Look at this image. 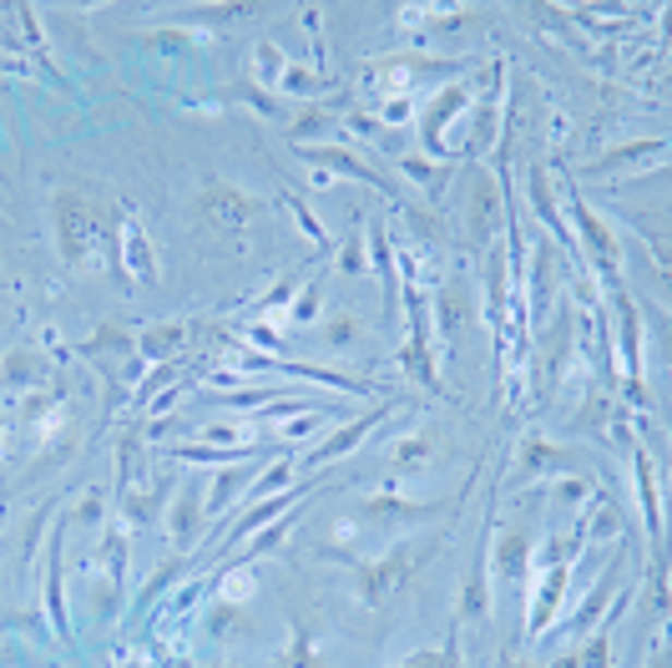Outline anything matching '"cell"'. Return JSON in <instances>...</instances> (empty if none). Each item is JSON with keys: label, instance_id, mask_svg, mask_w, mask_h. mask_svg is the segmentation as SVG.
Returning a JSON list of instances; mask_svg holds the SVG:
<instances>
[{"label": "cell", "instance_id": "cell-7", "mask_svg": "<svg viewBox=\"0 0 672 668\" xmlns=\"http://www.w3.org/2000/svg\"><path fill=\"white\" fill-rule=\"evenodd\" d=\"M395 405H399V401H384V405H374V410H364V416H359V420H349V426H344V431L334 436V441L314 445V451H309V456L299 461V472H319V466H329V461L349 456V451H355V445L364 441V436H370L374 426H380V420H389V416H395Z\"/></svg>", "mask_w": 672, "mask_h": 668}, {"label": "cell", "instance_id": "cell-37", "mask_svg": "<svg viewBox=\"0 0 672 668\" xmlns=\"http://www.w3.org/2000/svg\"><path fill=\"white\" fill-rule=\"evenodd\" d=\"M188 562H192V557H188V552H178V557H172V562H163V568L152 572V583H147V587H142V598H137V608H147V603H152V598H163L167 587H172V583H178V577H182V572H188Z\"/></svg>", "mask_w": 672, "mask_h": 668}, {"label": "cell", "instance_id": "cell-48", "mask_svg": "<svg viewBox=\"0 0 672 668\" xmlns=\"http://www.w3.org/2000/svg\"><path fill=\"white\" fill-rule=\"evenodd\" d=\"M284 537H288V522H278V516H274V527H268V532H263V537H259V542L248 547V557H268L278 542H284Z\"/></svg>", "mask_w": 672, "mask_h": 668}, {"label": "cell", "instance_id": "cell-32", "mask_svg": "<svg viewBox=\"0 0 672 668\" xmlns=\"http://www.w3.org/2000/svg\"><path fill=\"white\" fill-rule=\"evenodd\" d=\"M399 172L420 182V188H425L435 203H440V193L451 188V163H420V157H405V163H399Z\"/></svg>", "mask_w": 672, "mask_h": 668}, {"label": "cell", "instance_id": "cell-18", "mask_svg": "<svg viewBox=\"0 0 672 668\" xmlns=\"http://www.w3.org/2000/svg\"><path fill=\"white\" fill-rule=\"evenodd\" d=\"M182 345H188V324H182V320H172V324H152V330H142V334H137V349L147 355V360H157V365L178 360Z\"/></svg>", "mask_w": 672, "mask_h": 668}, {"label": "cell", "instance_id": "cell-28", "mask_svg": "<svg viewBox=\"0 0 672 668\" xmlns=\"http://www.w3.org/2000/svg\"><path fill=\"white\" fill-rule=\"evenodd\" d=\"M572 431H587V436L612 431V390H591V401L572 416Z\"/></svg>", "mask_w": 672, "mask_h": 668}, {"label": "cell", "instance_id": "cell-29", "mask_svg": "<svg viewBox=\"0 0 672 668\" xmlns=\"http://www.w3.org/2000/svg\"><path fill=\"white\" fill-rule=\"evenodd\" d=\"M319 132H334V111H329V102H309L299 122H288V138H293V147H309V142H314Z\"/></svg>", "mask_w": 672, "mask_h": 668}, {"label": "cell", "instance_id": "cell-38", "mask_svg": "<svg viewBox=\"0 0 672 668\" xmlns=\"http://www.w3.org/2000/svg\"><path fill=\"white\" fill-rule=\"evenodd\" d=\"M243 623V608H238V603H207V618H203V633L207 639H228V633H233V628Z\"/></svg>", "mask_w": 672, "mask_h": 668}, {"label": "cell", "instance_id": "cell-21", "mask_svg": "<svg viewBox=\"0 0 672 668\" xmlns=\"http://www.w3.org/2000/svg\"><path fill=\"white\" fill-rule=\"evenodd\" d=\"M668 157V142L652 138V142H627V147H612L591 163V172H617V167H637V163H662Z\"/></svg>", "mask_w": 672, "mask_h": 668}, {"label": "cell", "instance_id": "cell-27", "mask_svg": "<svg viewBox=\"0 0 672 668\" xmlns=\"http://www.w3.org/2000/svg\"><path fill=\"white\" fill-rule=\"evenodd\" d=\"M632 466H637V491H643V522L647 532L662 542V512H658V487H652V461H647V451L637 445L632 451Z\"/></svg>", "mask_w": 672, "mask_h": 668}, {"label": "cell", "instance_id": "cell-40", "mask_svg": "<svg viewBox=\"0 0 672 668\" xmlns=\"http://www.w3.org/2000/svg\"><path fill=\"white\" fill-rule=\"evenodd\" d=\"M576 668H612V623L591 633L587 648H576Z\"/></svg>", "mask_w": 672, "mask_h": 668}, {"label": "cell", "instance_id": "cell-26", "mask_svg": "<svg viewBox=\"0 0 672 668\" xmlns=\"http://www.w3.org/2000/svg\"><path fill=\"white\" fill-rule=\"evenodd\" d=\"M435 431H415V436H405V441L389 451V466H399V472H425L430 466V456H435Z\"/></svg>", "mask_w": 672, "mask_h": 668}, {"label": "cell", "instance_id": "cell-23", "mask_svg": "<svg viewBox=\"0 0 672 668\" xmlns=\"http://www.w3.org/2000/svg\"><path fill=\"white\" fill-rule=\"evenodd\" d=\"M163 501H167V481H152L147 491H142V487L122 491V522H127V527H147Z\"/></svg>", "mask_w": 672, "mask_h": 668}, {"label": "cell", "instance_id": "cell-8", "mask_svg": "<svg viewBox=\"0 0 672 668\" xmlns=\"http://www.w3.org/2000/svg\"><path fill=\"white\" fill-rule=\"evenodd\" d=\"M299 157H309V163H319V167H329V172H339V178L370 182V188H380V193L389 198V203H395V198H399L395 188H389V182H384L370 163H359V157L349 153V147H319V142H309V147H299Z\"/></svg>", "mask_w": 672, "mask_h": 668}, {"label": "cell", "instance_id": "cell-22", "mask_svg": "<svg viewBox=\"0 0 672 668\" xmlns=\"http://www.w3.org/2000/svg\"><path fill=\"white\" fill-rule=\"evenodd\" d=\"M284 668H329L324 654H319V628L303 612H293V643H288V654H284Z\"/></svg>", "mask_w": 672, "mask_h": 668}, {"label": "cell", "instance_id": "cell-35", "mask_svg": "<svg viewBox=\"0 0 672 668\" xmlns=\"http://www.w3.org/2000/svg\"><path fill=\"white\" fill-rule=\"evenodd\" d=\"M284 71H288V56L278 51L274 41H259V46H253V86L284 82Z\"/></svg>", "mask_w": 672, "mask_h": 668}, {"label": "cell", "instance_id": "cell-41", "mask_svg": "<svg viewBox=\"0 0 672 668\" xmlns=\"http://www.w3.org/2000/svg\"><path fill=\"white\" fill-rule=\"evenodd\" d=\"M82 349H86V355H111V349H137V339H132L122 324H101V330H96Z\"/></svg>", "mask_w": 672, "mask_h": 668}, {"label": "cell", "instance_id": "cell-51", "mask_svg": "<svg viewBox=\"0 0 672 668\" xmlns=\"http://www.w3.org/2000/svg\"><path fill=\"white\" fill-rule=\"evenodd\" d=\"M511 668H536V664H511Z\"/></svg>", "mask_w": 672, "mask_h": 668}, {"label": "cell", "instance_id": "cell-20", "mask_svg": "<svg viewBox=\"0 0 672 668\" xmlns=\"http://www.w3.org/2000/svg\"><path fill=\"white\" fill-rule=\"evenodd\" d=\"M167 456L188 461V466H243V461H253L259 451H248V445H172Z\"/></svg>", "mask_w": 672, "mask_h": 668}, {"label": "cell", "instance_id": "cell-42", "mask_svg": "<svg viewBox=\"0 0 672 668\" xmlns=\"http://www.w3.org/2000/svg\"><path fill=\"white\" fill-rule=\"evenodd\" d=\"M329 82V76H324V71H314V67H293V61H288V71H284V92H293V97H309V92H319V86Z\"/></svg>", "mask_w": 672, "mask_h": 668}, {"label": "cell", "instance_id": "cell-12", "mask_svg": "<svg viewBox=\"0 0 672 668\" xmlns=\"http://www.w3.org/2000/svg\"><path fill=\"white\" fill-rule=\"evenodd\" d=\"M617 289V309H622V349H627V390L632 401L647 405V390H643V349H637V339H643V320H637V305H632L627 294H622V284H612Z\"/></svg>", "mask_w": 672, "mask_h": 668}, {"label": "cell", "instance_id": "cell-10", "mask_svg": "<svg viewBox=\"0 0 672 668\" xmlns=\"http://www.w3.org/2000/svg\"><path fill=\"white\" fill-rule=\"evenodd\" d=\"M485 568H491V522H485V532H480L476 562H470L466 598H460V623H485V612H491V587H485Z\"/></svg>", "mask_w": 672, "mask_h": 668}, {"label": "cell", "instance_id": "cell-31", "mask_svg": "<svg viewBox=\"0 0 672 668\" xmlns=\"http://www.w3.org/2000/svg\"><path fill=\"white\" fill-rule=\"evenodd\" d=\"M531 208H536V218H541V228H551V234L562 238V243H572V234L562 228V218H556V203H551V188H547V172L541 167H531Z\"/></svg>", "mask_w": 672, "mask_h": 668}, {"label": "cell", "instance_id": "cell-50", "mask_svg": "<svg viewBox=\"0 0 672 668\" xmlns=\"http://www.w3.org/2000/svg\"><path fill=\"white\" fill-rule=\"evenodd\" d=\"M587 481H581V476H566V481H562V487H556V497H562L566 501V506H576V501H581V497H587Z\"/></svg>", "mask_w": 672, "mask_h": 668}, {"label": "cell", "instance_id": "cell-13", "mask_svg": "<svg viewBox=\"0 0 672 668\" xmlns=\"http://www.w3.org/2000/svg\"><path fill=\"white\" fill-rule=\"evenodd\" d=\"M470 309H476V299H470V278L455 274L445 289L435 294V320H440V334L445 339H455V334L470 324Z\"/></svg>", "mask_w": 672, "mask_h": 668}, {"label": "cell", "instance_id": "cell-9", "mask_svg": "<svg viewBox=\"0 0 672 668\" xmlns=\"http://www.w3.org/2000/svg\"><path fill=\"white\" fill-rule=\"evenodd\" d=\"M566 360H572V305L541 330V365H547V390L541 395H551V390L562 385Z\"/></svg>", "mask_w": 672, "mask_h": 668}, {"label": "cell", "instance_id": "cell-11", "mask_svg": "<svg viewBox=\"0 0 672 668\" xmlns=\"http://www.w3.org/2000/svg\"><path fill=\"white\" fill-rule=\"evenodd\" d=\"M167 527H172V542H178V552H192V547H197V537H203V527H207V512H203V491L192 487V481L178 491V501H172Z\"/></svg>", "mask_w": 672, "mask_h": 668}, {"label": "cell", "instance_id": "cell-19", "mask_svg": "<svg viewBox=\"0 0 672 668\" xmlns=\"http://www.w3.org/2000/svg\"><path fill=\"white\" fill-rule=\"evenodd\" d=\"M445 512L435 501H399V497H370L364 501V516L370 522H425V516Z\"/></svg>", "mask_w": 672, "mask_h": 668}, {"label": "cell", "instance_id": "cell-47", "mask_svg": "<svg viewBox=\"0 0 672 668\" xmlns=\"http://www.w3.org/2000/svg\"><path fill=\"white\" fill-rule=\"evenodd\" d=\"M288 213H293V218H299V223H303V234L314 238L319 249H324V243H329V238H324V228H319V218H314V213H309V208H303L299 198H288Z\"/></svg>", "mask_w": 672, "mask_h": 668}, {"label": "cell", "instance_id": "cell-43", "mask_svg": "<svg viewBox=\"0 0 672 668\" xmlns=\"http://www.w3.org/2000/svg\"><path fill=\"white\" fill-rule=\"evenodd\" d=\"M56 405H61V390H31L26 395V405H21V426H36V420L46 416V410H56Z\"/></svg>", "mask_w": 672, "mask_h": 668}, {"label": "cell", "instance_id": "cell-49", "mask_svg": "<svg viewBox=\"0 0 672 668\" xmlns=\"http://www.w3.org/2000/svg\"><path fill=\"white\" fill-rule=\"evenodd\" d=\"M395 668H445V648H420V654H410Z\"/></svg>", "mask_w": 672, "mask_h": 668}, {"label": "cell", "instance_id": "cell-25", "mask_svg": "<svg viewBox=\"0 0 672 668\" xmlns=\"http://www.w3.org/2000/svg\"><path fill=\"white\" fill-rule=\"evenodd\" d=\"M61 537H67V527H56V532H51V552H46V568H51V587H46V608H51L56 639H67V603H61Z\"/></svg>", "mask_w": 672, "mask_h": 668}, {"label": "cell", "instance_id": "cell-1", "mask_svg": "<svg viewBox=\"0 0 672 668\" xmlns=\"http://www.w3.org/2000/svg\"><path fill=\"white\" fill-rule=\"evenodd\" d=\"M440 547H445V532H435V537H425V542H399V547H389V557H380V562H355L359 603L384 608V603L395 598L399 587L410 583L415 572L425 568Z\"/></svg>", "mask_w": 672, "mask_h": 668}, {"label": "cell", "instance_id": "cell-36", "mask_svg": "<svg viewBox=\"0 0 672 668\" xmlns=\"http://www.w3.org/2000/svg\"><path fill=\"white\" fill-rule=\"evenodd\" d=\"M339 269L349 278H359V274H370V259H364V223H349V234H344V243H339Z\"/></svg>", "mask_w": 672, "mask_h": 668}, {"label": "cell", "instance_id": "cell-24", "mask_svg": "<svg viewBox=\"0 0 672 668\" xmlns=\"http://www.w3.org/2000/svg\"><path fill=\"white\" fill-rule=\"evenodd\" d=\"M566 466H572V456H566L562 445H547L541 436H526V445H521L526 476H551V472H566Z\"/></svg>", "mask_w": 672, "mask_h": 668}, {"label": "cell", "instance_id": "cell-14", "mask_svg": "<svg viewBox=\"0 0 672 668\" xmlns=\"http://www.w3.org/2000/svg\"><path fill=\"white\" fill-rule=\"evenodd\" d=\"M566 583H572V568H566V562H556V568H547V577H541V598H536V608L526 612V633H531V639H541V633H547V623H551V618H556V608H562Z\"/></svg>", "mask_w": 672, "mask_h": 668}, {"label": "cell", "instance_id": "cell-17", "mask_svg": "<svg viewBox=\"0 0 672 668\" xmlns=\"http://www.w3.org/2000/svg\"><path fill=\"white\" fill-rule=\"evenodd\" d=\"M495 572L506 577L511 587H526V572H531V537L521 527H511L495 547Z\"/></svg>", "mask_w": 672, "mask_h": 668}, {"label": "cell", "instance_id": "cell-34", "mask_svg": "<svg viewBox=\"0 0 672 668\" xmlns=\"http://www.w3.org/2000/svg\"><path fill=\"white\" fill-rule=\"evenodd\" d=\"M253 476H259V472H248V461H243V466H238V472L218 476V487H213V497L203 501V512H207V516H223V506H228V501H233L238 491H248V487H253Z\"/></svg>", "mask_w": 672, "mask_h": 668}, {"label": "cell", "instance_id": "cell-4", "mask_svg": "<svg viewBox=\"0 0 672 668\" xmlns=\"http://www.w3.org/2000/svg\"><path fill=\"white\" fill-rule=\"evenodd\" d=\"M466 228L480 249H491L501 234V182L491 178V167H470V188H466Z\"/></svg>", "mask_w": 672, "mask_h": 668}, {"label": "cell", "instance_id": "cell-44", "mask_svg": "<svg viewBox=\"0 0 672 668\" xmlns=\"http://www.w3.org/2000/svg\"><path fill=\"white\" fill-rule=\"evenodd\" d=\"M293 472H299V461H274V466H268V476H263V481H253V487H248V491H253V501H263V497H268V491H278V487H284V481H288V476H293Z\"/></svg>", "mask_w": 672, "mask_h": 668}, {"label": "cell", "instance_id": "cell-2", "mask_svg": "<svg viewBox=\"0 0 672 668\" xmlns=\"http://www.w3.org/2000/svg\"><path fill=\"white\" fill-rule=\"evenodd\" d=\"M96 238H117L111 208L92 203V198L76 193V188H61V193H56V243H61L67 269H82L86 259H92Z\"/></svg>", "mask_w": 672, "mask_h": 668}, {"label": "cell", "instance_id": "cell-6", "mask_svg": "<svg viewBox=\"0 0 672 668\" xmlns=\"http://www.w3.org/2000/svg\"><path fill=\"white\" fill-rule=\"evenodd\" d=\"M197 218H207V228H223V234H238L253 218V203L238 193L233 182H207L197 193Z\"/></svg>", "mask_w": 672, "mask_h": 668}, {"label": "cell", "instance_id": "cell-45", "mask_svg": "<svg viewBox=\"0 0 672 668\" xmlns=\"http://www.w3.org/2000/svg\"><path fill=\"white\" fill-rule=\"evenodd\" d=\"M76 522H86V527H96V522H101V516H107V497H101V487H86L82 491V501H76Z\"/></svg>", "mask_w": 672, "mask_h": 668}, {"label": "cell", "instance_id": "cell-30", "mask_svg": "<svg viewBox=\"0 0 672 668\" xmlns=\"http://www.w3.org/2000/svg\"><path fill=\"white\" fill-rule=\"evenodd\" d=\"M364 334H370V324L359 320L355 309H334L329 324H324V339H329V349H355Z\"/></svg>", "mask_w": 672, "mask_h": 668}, {"label": "cell", "instance_id": "cell-5", "mask_svg": "<svg viewBox=\"0 0 672 668\" xmlns=\"http://www.w3.org/2000/svg\"><path fill=\"white\" fill-rule=\"evenodd\" d=\"M566 208H572L576 228H581V238H587L591 249V264L602 269L607 284H617V269H622V249H617V234H612V223H602L597 213L587 208V198L576 193V188H566Z\"/></svg>", "mask_w": 672, "mask_h": 668}, {"label": "cell", "instance_id": "cell-16", "mask_svg": "<svg viewBox=\"0 0 672 668\" xmlns=\"http://www.w3.org/2000/svg\"><path fill=\"white\" fill-rule=\"evenodd\" d=\"M46 385V355L41 349H11L0 360V390H36Z\"/></svg>", "mask_w": 672, "mask_h": 668}, {"label": "cell", "instance_id": "cell-46", "mask_svg": "<svg viewBox=\"0 0 672 668\" xmlns=\"http://www.w3.org/2000/svg\"><path fill=\"white\" fill-rule=\"evenodd\" d=\"M238 97H248V102H253V107L263 111V117H288V111H284V102H278L274 92H263V86H253V82H248L243 92H238Z\"/></svg>", "mask_w": 672, "mask_h": 668}, {"label": "cell", "instance_id": "cell-39", "mask_svg": "<svg viewBox=\"0 0 672 668\" xmlns=\"http://www.w3.org/2000/svg\"><path fill=\"white\" fill-rule=\"evenodd\" d=\"M319 309H324V274H314L293 299V324H314Z\"/></svg>", "mask_w": 672, "mask_h": 668}, {"label": "cell", "instance_id": "cell-15", "mask_svg": "<svg viewBox=\"0 0 672 668\" xmlns=\"http://www.w3.org/2000/svg\"><path fill=\"white\" fill-rule=\"evenodd\" d=\"M466 102H470V86H440L435 92V102H430V111H425V122H420V138H425V147L440 157V127L451 122V117H460L466 111Z\"/></svg>", "mask_w": 672, "mask_h": 668}, {"label": "cell", "instance_id": "cell-52", "mask_svg": "<svg viewBox=\"0 0 672 668\" xmlns=\"http://www.w3.org/2000/svg\"><path fill=\"white\" fill-rule=\"evenodd\" d=\"M0 431H5V420H0Z\"/></svg>", "mask_w": 672, "mask_h": 668}, {"label": "cell", "instance_id": "cell-33", "mask_svg": "<svg viewBox=\"0 0 672 668\" xmlns=\"http://www.w3.org/2000/svg\"><path fill=\"white\" fill-rule=\"evenodd\" d=\"M617 583H622V557H617V562H612V568L602 572V577H597V587H591V603H587V608H581V612H576V618H572V628H591V623H597V612H602V608H607V598L617 593Z\"/></svg>", "mask_w": 672, "mask_h": 668}, {"label": "cell", "instance_id": "cell-3", "mask_svg": "<svg viewBox=\"0 0 672 668\" xmlns=\"http://www.w3.org/2000/svg\"><path fill=\"white\" fill-rule=\"evenodd\" d=\"M405 309H410V339L399 349V370L410 380H420L425 390H440L435 375V349H430V320H425V299L415 289V264L405 269Z\"/></svg>", "mask_w": 672, "mask_h": 668}]
</instances>
